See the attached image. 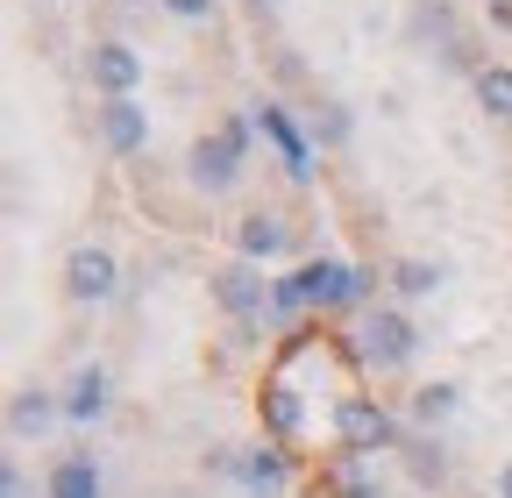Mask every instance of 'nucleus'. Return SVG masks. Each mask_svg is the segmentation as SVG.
<instances>
[{"label": "nucleus", "mask_w": 512, "mask_h": 498, "mask_svg": "<svg viewBox=\"0 0 512 498\" xmlns=\"http://www.w3.org/2000/svg\"><path fill=\"white\" fill-rule=\"evenodd\" d=\"M114 292H121V264H114V249L79 242L72 257H64V299H79V306H107Z\"/></svg>", "instance_id": "7ed1b4c3"}, {"label": "nucleus", "mask_w": 512, "mask_h": 498, "mask_svg": "<svg viewBox=\"0 0 512 498\" xmlns=\"http://www.w3.org/2000/svg\"><path fill=\"white\" fill-rule=\"evenodd\" d=\"M299 299L306 306H356V271L335 264V257H320V264L299 271Z\"/></svg>", "instance_id": "1a4fd4ad"}, {"label": "nucleus", "mask_w": 512, "mask_h": 498, "mask_svg": "<svg viewBox=\"0 0 512 498\" xmlns=\"http://www.w3.org/2000/svg\"><path fill=\"white\" fill-rule=\"evenodd\" d=\"M0 498H29V477H22L15 463H8V477H0Z\"/></svg>", "instance_id": "4be33fe9"}, {"label": "nucleus", "mask_w": 512, "mask_h": 498, "mask_svg": "<svg viewBox=\"0 0 512 498\" xmlns=\"http://www.w3.org/2000/svg\"><path fill=\"white\" fill-rule=\"evenodd\" d=\"M491 22H498V29H512V0H491Z\"/></svg>", "instance_id": "5701e85b"}, {"label": "nucleus", "mask_w": 512, "mask_h": 498, "mask_svg": "<svg viewBox=\"0 0 512 498\" xmlns=\"http://www.w3.org/2000/svg\"><path fill=\"white\" fill-rule=\"evenodd\" d=\"M86 79H93V93L100 100H136V86H143V50L136 43H93L86 50Z\"/></svg>", "instance_id": "39448f33"}, {"label": "nucleus", "mask_w": 512, "mask_h": 498, "mask_svg": "<svg viewBox=\"0 0 512 498\" xmlns=\"http://www.w3.org/2000/svg\"><path fill=\"white\" fill-rule=\"evenodd\" d=\"M313 136H320V143H342V136H349V114H342V107H328V114L313 121Z\"/></svg>", "instance_id": "412c9836"}, {"label": "nucleus", "mask_w": 512, "mask_h": 498, "mask_svg": "<svg viewBox=\"0 0 512 498\" xmlns=\"http://www.w3.org/2000/svg\"><path fill=\"white\" fill-rule=\"evenodd\" d=\"M235 477H242L249 491H278V484L292 477V463H285L278 449H249V456H235Z\"/></svg>", "instance_id": "ddd939ff"}, {"label": "nucleus", "mask_w": 512, "mask_h": 498, "mask_svg": "<svg viewBox=\"0 0 512 498\" xmlns=\"http://www.w3.org/2000/svg\"><path fill=\"white\" fill-rule=\"evenodd\" d=\"M249 8H271V0H249Z\"/></svg>", "instance_id": "393cba45"}, {"label": "nucleus", "mask_w": 512, "mask_h": 498, "mask_svg": "<svg viewBox=\"0 0 512 498\" xmlns=\"http://www.w3.org/2000/svg\"><path fill=\"white\" fill-rule=\"evenodd\" d=\"M242 150H249V121H221L214 136H200V143H192L185 178L200 185L207 200H214V193H235V178H242Z\"/></svg>", "instance_id": "f257e3e1"}, {"label": "nucleus", "mask_w": 512, "mask_h": 498, "mask_svg": "<svg viewBox=\"0 0 512 498\" xmlns=\"http://www.w3.org/2000/svg\"><path fill=\"white\" fill-rule=\"evenodd\" d=\"M100 491H107V477H100L93 456H64V463H50V484H43V498H100Z\"/></svg>", "instance_id": "9d476101"}, {"label": "nucleus", "mask_w": 512, "mask_h": 498, "mask_svg": "<svg viewBox=\"0 0 512 498\" xmlns=\"http://www.w3.org/2000/svg\"><path fill=\"white\" fill-rule=\"evenodd\" d=\"M356 356H363L370 370H406V363L420 356V328L399 314V306H370L363 328H356Z\"/></svg>", "instance_id": "f03ea898"}, {"label": "nucleus", "mask_w": 512, "mask_h": 498, "mask_svg": "<svg viewBox=\"0 0 512 498\" xmlns=\"http://www.w3.org/2000/svg\"><path fill=\"white\" fill-rule=\"evenodd\" d=\"M100 413H107V370H100V363H86L79 378H72V392H64V420L93 427Z\"/></svg>", "instance_id": "9b49d317"}, {"label": "nucleus", "mask_w": 512, "mask_h": 498, "mask_svg": "<svg viewBox=\"0 0 512 498\" xmlns=\"http://www.w3.org/2000/svg\"><path fill=\"white\" fill-rule=\"evenodd\" d=\"M335 491H342V498H384V491H377V477H363V470H342V477H335Z\"/></svg>", "instance_id": "6ab92c4d"}, {"label": "nucleus", "mask_w": 512, "mask_h": 498, "mask_svg": "<svg viewBox=\"0 0 512 498\" xmlns=\"http://www.w3.org/2000/svg\"><path fill=\"white\" fill-rule=\"evenodd\" d=\"M164 15H178V22H207L214 15V0H157Z\"/></svg>", "instance_id": "aec40b11"}, {"label": "nucleus", "mask_w": 512, "mask_h": 498, "mask_svg": "<svg viewBox=\"0 0 512 498\" xmlns=\"http://www.w3.org/2000/svg\"><path fill=\"white\" fill-rule=\"evenodd\" d=\"M128 8H136V0H128Z\"/></svg>", "instance_id": "a878e982"}, {"label": "nucleus", "mask_w": 512, "mask_h": 498, "mask_svg": "<svg viewBox=\"0 0 512 498\" xmlns=\"http://www.w3.org/2000/svg\"><path fill=\"white\" fill-rule=\"evenodd\" d=\"M100 143H107V157H136L150 143V114L136 100H100Z\"/></svg>", "instance_id": "6e6552de"}, {"label": "nucleus", "mask_w": 512, "mask_h": 498, "mask_svg": "<svg viewBox=\"0 0 512 498\" xmlns=\"http://www.w3.org/2000/svg\"><path fill=\"white\" fill-rule=\"evenodd\" d=\"M264 413H271V427H278V434H292V427H299V399H292L285 385H271V392H264Z\"/></svg>", "instance_id": "a211bd4d"}, {"label": "nucleus", "mask_w": 512, "mask_h": 498, "mask_svg": "<svg viewBox=\"0 0 512 498\" xmlns=\"http://www.w3.org/2000/svg\"><path fill=\"white\" fill-rule=\"evenodd\" d=\"M498 498H512V463H505V470H498Z\"/></svg>", "instance_id": "b1692460"}, {"label": "nucleus", "mask_w": 512, "mask_h": 498, "mask_svg": "<svg viewBox=\"0 0 512 498\" xmlns=\"http://www.w3.org/2000/svg\"><path fill=\"white\" fill-rule=\"evenodd\" d=\"M441 278H448V271L427 264V257H399V264H392V292H399V299H434Z\"/></svg>", "instance_id": "f8f14e48"}, {"label": "nucleus", "mask_w": 512, "mask_h": 498, "mask_svg": "<svg viewBox=\"0 0 512 498\" xmlns=\"http://www.w3.org/2000/svg\"><path fill=\"white\" fill-rule=\"evenodd\" d=\"M50 392H15V406H8V434H15V442H29V434H43L50 427Z\"/></svg>", "instance_id": "2eb2a0df"}, {"label": "nucleus", "mask_w": 512, "mask_h": 498, "mask_svg": "<svg viewBox=\"0 0 512 498\" xmlns=\"http://www.w3.org/2000/svg\"><path fill=\"white\" fill-rule=\"evenodd\" d=\"M335 434L349 456H377V449H399V420L384 413L377 399H342L335 406Z\"/></svg>", "instance_id": "20e7f679"}, {"label": "nucleus", "mask_w": 512, "mask_h": 498, "mask_svg": "<svg viewBox=\"0 0 512 498\" xmlns=\"http://www.w3.org/2000/svg\"><path fill=\"white\" fill-rule=\"evenodd\" d=\"M285 249H292V221L278 207H256V214L235 221V257L242 264H271V257H285Z\"/></svg>", "instance_id": "0eeeda50"}, {"label": "nucleus", "mask_w": 512, "mask_h": 498, "mask_svg": "<svg viewBox=\"0 0 512 498\" xmlns=\"http://www.w3.org/2000/svg\"><path fill=\"white\" fill-rule=\"evenodd\" d=\"M406 463H413V477H420V484H441V477H448L441 442H413V449H406Z\"/></svg>", "instance_id": "f3484780"}, {"label": "nucleus", "mask_w": 512, "mask_h": 498, "mask_svg": "<svg viewBox=\"0 0 512 498\" xmlns=\"http://www.w3.org/2000/svg\"><path fill=\"white\" fill-rule=\"evenodd\" d=\"M448 413H456V385H420V392H413V420H420V427H434V420H448Z\"/></svg>", "instance_id": "dca6fc26"}, {"label": "nucleus", "mask_w": 512, "mask_h": 498, "mask_svg": "<svg viewBox=\"0 0 512 498\" xmlns=\"http://www.w3.org/2000/svg\"><path fill=\"white\" fill-rule=\"evenodd\" d=\"M271 292H278V285L264 278V264H242V257H235V264H221V271H214V299H221V314H228V321H242V328L264 314V299H271Z\"/></svg>", "instance_id": "423d86ee"}, {"label": "nucleus", "mask_w": 512, "mask_h": 498, "mask_svg": "<svg viewBox=\"0 0 512 498\" xmlns=\"http://www.w3.org/2000/svg\"><path fill=\"white\" fill-rule=\"evenodd\" d=\"M470 86H477V107H484L491 121H512V65H484Z\"/></svg>", "instance_id": "4468645a"}]
</instances>
